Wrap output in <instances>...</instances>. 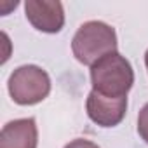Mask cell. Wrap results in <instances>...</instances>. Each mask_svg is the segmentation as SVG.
<instances>
[{"mask_svg": "<svg viewBox=\"0 0 148 148\" xmlns=\"http://www.w3.org/2000/svg\"><path fill=\"white\" fill-rule=\"evenodd\" d=\"M92 91L108 98H127L134 84V70L120 54L112 52L91 66Z\"/></svg>", "mask_w": 148, "mask_h": 148, "instance_id": "1", "label": "cell"}, {"mask_svg": "<svg viewBox=\"0 0 148 148\" xmlns=\"http://www.w3.org/2000/svg\"><path fill=\"white\" fill-rule=\"evenodd\" d=\"M71 52L79 63L92 66L106 54L117 52V33L103 21H87L73 35Z\"/></svg>", "mask_w": 148, "mask_h": 148, "instance_id": "2", "label": "cell"}, {"mask_svg": "<svg viewBox=\"0 0 148 148\" xmlns=\"http://www.w3.org/2000/svg\"><path fill=\"white\" fill-rule=\"evenodd\" d=\"M9 94L14 103L32 106L44 101L51 92V79L47 71L37 64H23L16 68L7 82Z\"/></svg>", "mask_w": 148, "mask_h": 148, "instance_id": "3", "label": "cell"}, {"mask_svg": "<svg viewBox=\"0 0 148 148\" xmlns=\"http://www.w3.org/2000/svg\"><path fill=\"white\" fill-rule=\"evenodd\" d=\"M25 14L32 26L44 33H58L64 26V9L58 0H26Z\"/></svg>", "mask_w": 148, "mask_h": 148, "instance_id": "4", "label": "cell"}, {"mask_svg": "<svg viewBox=\"0 0 148 148\" xmlns=\"http://www.w3.org/2000/svg\"><path fill=\"white\" fill-rule=\"evenodd\" d=\"M87 115L89 119L101 127L119 125L127 112V98H108L96 91H91L87 96Z\"/></svg>", "mask_w": 148, "mask_h": 148, "instance_id": "5", "label": "cell"}, {"mask_svg": "<svg viewBox=\"0 0 148 148\" xmlns=\"http://www.w3.org/2000/svg\"><path fill=\"white\" fill-rule=\"evenodd\" d=\"M38 131L35 119H16L0 131V148H37Z\"/></svg>", "mask_w": 148, "mask_h": 148, "instance_id": "6", "label": "cell"}, {"mask_svg": "<svg viewBox=\"0 0 148 148\" xmlns=\"http://www.w3.org/2000/svg\"><path fill=\"white\" fill-rule=\"evenodd\" d=\"M138 132H139L141 139L148 145V103L139 110V115H138Z\"/></svg>", "mask_w": 148, "mask_h": 148, "instance_id": "7", "label": "cell"}, {"mask_svg": "<svg viewBox=\"0 0 148 148\" xmlns=\"http://www.w3.org/2000/svg\"><path fill=\"white\" fill-rule=\"evenodd\" d=\"M64 148H99V146H98L96 143L89 141V139H82V138H79V139L70 141Z\"/></svg>", "mask_w": 148, "mask_h": 148, "instance_id": "8", "label": "cell"}, {"mask_svg": "<svg viewBox=\"0 0 148 148\" xmlns=\"http://www.w3.org/2000/svg\"><path fill=\"white\" fill-rule=\"evenodd\" d=\"M145 64H146V70H148V51H146V54H145Z\"/></svg>", "mask_w": 148, "mask_h": 148, "instance_id": "9", "label": "cell"}]
</instances>
